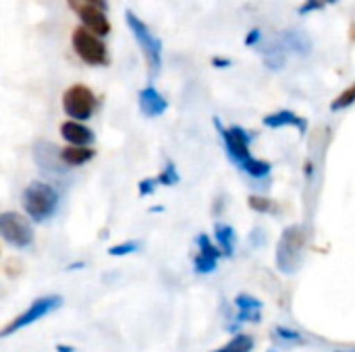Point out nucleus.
Returning a JSON list of instances; mask_svg holds the SVG:
<instances>
[{
    "label": "nucleus",
    "mask_w": 355,
    "mask_h": 352,
    "mask_svg": "<svg viewBox=\"0 0 355 352\" xmlns=\"http://www.w3.org/2000/svg\"><path fill=\"white\" fill-rule=\"evenodd\" d=\"M212 64H214V66H229V64H231V60H227V58H214V60H212Z\"/></svg>",
    "instance_id": "obj_28"
},
{
    "label": "nucleus",
    "mask_w": 355,
    "mask_h": 352,
    "mask_svg": "<svg viewBox=\"0 0 355 352\" xmlns=\"http://www.w3.org/2000/svg\"><path fill=\"white\" fill-rule=\"evenodd\" d=\"M139 251V243L137 241H127V243H121V245H114L108 249V255L110 257H125V255H131Z\"/></svg>",
    "instance_id": "obj_22"
},
{
    "label": "nucleus",
    "mask_w": 355,
    "mask_h": 352,
    "mask_svg": "<svg viewBox=\"0 0 355 352\" xmlns=\"http://www.w3.org/2000/svg\"><path fill=\"white\" fill-rule=\"evenodd\" d=\"M214 124L220 133V139L225 141V149L231 158V162L243 170L245 174H250L252 178H266L272 172V166L266 160H256L250 154V143H252V135L243 129V127H231L225 129L220 124L218 118H214Z\"/></svg>",
    "instance_id": "obj_1"
},
{
    "label": "nucleus",
    "mask_w": 355,
    "mask_h": 352,
    "mask_svg": "<svg viewBox=\"0 0 355 352\" xmlns=\"http://www.w3.org/2000/svg\"><path fill=\"white\" fill-rule=\"evenodd\" d=\"M337 352H354V351H337Z\"/></svg>",
    "instance_id": "obj_33"
},
{
    "label": "nucleus",
    "mask_w": 355,
    "mask_h": 352,
    "mask_svg": "<svg viewBox=\"0 0 355 352\" xmlns=\"http://www.w3.org/2000/svg\"><path fill=\"white\" fill-rule=\"evenodd\" d=\"M306 232L302 226H289L283 230V237L277 247V266L285 274H293L304 261Z\"/></svg>",
    "instance_id": "obj_4"
},
{
    "label": "nucleus",
    "mask_w": 355,
    "mask_h": 352,
    "mask_svg": "<svg viewBox=\"0 0 355 352\" xmlns=\"http://www.w3.org/2000/svg\"><path fill=\"white\" fill-rule=\"evenodd\" d=\"M0 237L17 249H25L33 243V226L31 222L17 212H2L0 214Z\"/></svg>",
    "instance_id": "obj_7"
},
{
    "label": "nucleus",
    "mask_w": 355,
    "mask_h": 352,
    "mask_svg": "<svg viewBox=\"0 0 355 352\" xmlns=\"http://www.w3.org/2000/svg\"><path fill=\"white\" fill-rule=\"evenodd\" d=\"M69 6L77 12L83 27L87 31H92L94 35L100 37V35H106L110 31V21L106 19L102 6H98L89 0H69Z\"/></svg>",
    "instance_id": "obj_9"
},
{
    "label": "nucleus",
    "mask_w": 355,
    "mask_h": 352,
    "mask_svg": "<svg viewBox=\"0 0 355 352\" xmlns=\"http://www.w3.org/2000/svg\"><path fill=\"white\" fill-rule=\"evenodd\" d=\"M355 100V85H349L339 98H335V102L331 104V110L333 112H339V110H345V108H349L352 104H354Z\"/></svg>",
    "instance_id": "obj_21"
},
{
    "label": "nucleus",
    "mask_w": 355,
    "mask_h": 352,
    "mask_svg": "<svg viewBox=\"0 0 355 352\" xmlns=\"http://www.w3.org/2000/svg\"><path fill=\"white\" fill-rule=\"evenodd\" d=\"M71 41H73V48H75L77 56L85 64H89V66H104V64H108L106 46L102 44V39L98 35H94L85 27H77L73 31V39Z\"/></svg>",
    "instance_id": "obj_8"
},
{
    "label": "nucleus",
    "mask_w": 355,
    "mask_h": 352,
    "mask_svg": "<svg viewBox=\"0 0 355 352\" xmlns=\"http://www.w3.org/2000/svg\"><path fill=\"white\" fill-rule=\"evenodd\" d=\"M156 187H158V180H156V178H144V180H139V185H137L141 197L152 195V193L156 191Z\"/></svg>",
    "instance_id": "obj_25"
},
{
    "label": "nucleus",
    "mask_w": 355,
    "mask_h": 352,
    "mask_svg": "<svg viewBox=\"0 0 355 352\" xmlns=\"http://www.w3.org/2000/svg\"><path fill=\"white\" fill-rule=\"evenodd\" d=\"M248 205H250L254 212H258V214H268V212H272V201L266 199V197L252 195V197L248 199Z\"/></svg>",
    "instance_id": "obj_24"
},
{
    "label": "nucleus",
    "mask_w": 355,
    "mask_h": 352,
    "mask_svg": "<svg viewBox=\"0 0 355 352\" xmlns=\"http://www.w3.org/2000/svg\"><path fill=\"white\" fill-rule=\"evenodd\" d=\"M254 351V338L248 336V334H237L229 344L216 349L212 352H252Z\"/></svg>",
    "instance_id": "obj_19"
},
{
    "label": "nucleus",
    "mask_w": 355,
    "mask_h": 352,
    "mask_svg": "<svg viewBox=\"0 0 355 352\" xmlns=\"http://www.w3.org/2000/svg\"><path fill=\"white\" fill-rule=\"evenodd\" d=\"M277 338L283 340V342H293V344H302L304 342V336L297 332V330H291V328H285V326H277Z\"/></svg>",
    "instance_id": "obj_23"
},
{
    "label": "nucleus",
    "mask_w": 355,
    "mask_h": 352,
    "mask_svg": "<svg viewBox=\"0 0 355 352\" xmlns=\"http://www.w3.org/2000/svg\"><path fill=\"white\" fill-rule=\"evenodd\" d=\"M60 305H62V297H58V295H48V297H40V299H35V301L29 305V309H27V311L19 313V315H17L8 326H4V328L0 330V338L12 336V334H17L19 330H23V328H27V326H31V324L40 322V319H42V317H46L48 313L56 311Z\"/></svg>",
    "instance_id": "obj_5"
},
{
    "label": "nucleus",
    "mask_w": 355,
    "mask_h": 352,
    "mask_svg": "<svg viewBox=\"0 0 355 352\" xmlns=\"http://www.w3.org/2000/svg\"><path fill=\"white\" fill-rule=\"evenodd\" d=\"M71 270H81V263H71Z\"/></svg>",
    "instance_id": "obj_31"
},
{
    "label": "nucleus",
    "mask_w": 355,
    "mask_h": 352,
    "mask_svg": "<svg viewBox=\"0 0 355 352\" xmlns=\"http://www.w3.org/2000/svg\"><path fill=\"white\" fill-rule=\"evenodd\" d=\"M125 19H127V27L131 29L135 41L139 44V48L146 56L150 75L156 77L160 73V66H162V44H160V39L150 31V27L133 10H127Z\"/></svg>",
    "instance_id": "obj_3"
},
{
    "label": "nucleus",
    "mask_w": 355,
    "mask_h": 352,
    "mask_svg": "<svg viewBox=\"0 0 355 352\" xmlns=\"http://www.w3.org/2000/svg\"><path fill=\"white\" fill-rule=\"evenodd\" d=\"M56 352H75L73 346H64V344H56Z\"/></svg>",
    "instance_id": "obj_29"
},
{
    "label": "nucleus",
    "mask_w": 355,
    "mask_h": 352,
    "mask_svg": "<svg viewBox=\"0 0 355 352\" xmlns=\"http://www.w3.org/2000/svg\"><path fill=\"white\" fill-rule=\"evenodd\" d=\"M266 352H279V351H277V349H268V351H266Z\"/></svg>",
    "instance_id": "obj_32"
},
{
    "label": "nucleus",
    "mask_w": 355,
    "mask_h": 352,
    "mask_svg": "<svg viewBox=\"0 0 355 352\" xmlns=\"http://www.w3.org/2000/svg\"><path fill=\"white\" fill-rule=\"evenodd\" d=\"M235 305H237V309H239V313H237V324L241 326L243 322H252V324H258L260 319H262V303L256 299V297H252V295H237L235 297Z\"/></svg>",
    "instance_id": "obj_13"
},
{
    "label": "nucleus",
    "mask_w": 355,
    "mask_h": 352,
    "mask_svg": "<svg viewBox=\"0 0 355 352\" xmlns=\"http://www.w3.org/2000/svg\"><path fill=\"white\" fill-rule=\"evenodd\" d=\"M156 180H158V185L173 187V185H177V183L181 180V176H179V172H177V168H175V164H173V162H166L164 170L156 176Z\"/></svg>",
    "instance_id": "obj_20"
},
{
    "label": "nucleus",
    "mask_w": 355,
    "mask_h": 352,
    "mask_svg": "<svg viewBox=\"0 0 355 352\" xmlns=\"http://www.w3.org/2000/svg\"><path fill=\"white\" fill-rule=\"evenodd\" d=\"M324 2H335V0H324Z\"/></svg>",
    "instance_id": "obj_34"
},
{
    "label": "nucleus",
    "mask_w": 355,
    "mask_h": 352,
    "mask_svg": "<svg viewBox=\"0 0 355 352\" xmlns=\"http://www.w3.org/2000/svg\"><path fill=\"white\" fill-rule=\"evenodd\" d=\"M196 243L200 247V251H198V255L193 259L196 272L198 274H212L216 270V266H218V259L223 257L220 251H218V247L212 245V241L206 234H200Z\"/></svg>",
    "instance_id": "obj_10"
},
{
    "label": "nucleus",
    "mask_w": 355,
    "mask_h": 352,
    "mask_svg": "<svg viewBox=\"0 0 355 352\" xmlns=\"http://www.w3.org/2000/svg\"><path fill=\"white\" fill-rule=\"evenodd\" d=\"M260 37H262L260 29H252V31H250V35L245 37V46H256V44L260 41Z\"/></svg>",
    "instance_id": "obj_27"
},
{
    "label": "nucleus",
    "mask_w": 355,
    "mask_h": 352,
    "mask_svg": "<svg viewBox=\"0 0 355 352\" xmlns=\"http://www.w3.org/2000/svg\"><path fill=\"white\" fill-rule=\"evenodd\" d=\"M214 232H216V241H218L220 255L233 257V253H235V241H237V234H235L233 226H229V224H216Z\"/></svg>",
    "instance_id": "obj_16"
},
{
    "label": "nucleus",
    "mask_w": 355,
    "mask_h": 352,
    "mask_svg": "<svg viewBox=\"0 0 355 352\" xmlns=\"http://www.w3.org/2000/svg\"><path fill=\"white\" fill-rule=\"evenodd\" d=\"M262 56H264L266 66L270 68H283L285 64V48L281 44H270L268 48L262 50Z\"/></svg>",
    "instance_id": "obj_18"
},
{
    "label": "nucleus",
    "mask_w": 355,
    "mask_h": 352,
    "mask_svg": "<svg viewBox=\"0 0 355 352\" xmlns=\"http://www.w3.org/2000/svg\"><path fill=\"white\" fill-rule=\"evenodd\" d=\"M94 156H96V151H94L92 147H73V145H69V147L60 149V160H62V164L69 166V168L83 166V164H87Z\"/></svg>",
    "instance_id": "obj_15"
},
{
    "label": "nucleus",
    "mask_w": 355,
    "mask_h": 352,
    "mask_svg": "<svg viewBox=\"0 0 355 352\" xmlns=\"http://www.w3.org/2000/svg\"><path fill=\"white\" fill-rule=\"evenodd\" d=\"M60 135L62 139L73 145V147H87L89 143H94V133L92 129H87L85 124L81 122H75V120H67L60 124Z\"/></svg>",
    "instance_id": "obj_12"
},
{
    "label": "nucleus",
    "mask_w": 355,
    "mask_h": 352,
    "mask_svg": "<svg viewBox=\"0 0 355 352\" xmlns=\"http://www.w3.org/2000/svg\"><path fill=\"white\" fill-rule=\"evenodd\" d=\"M96 106H98V100H96L94 91L81 83L71 85L62 95V110L75 122L92 118V114L96 112Z\"/></svg>",
    "instance_id": "obj_6"
},
{
    "label": "nucleus",
    "mask_w": 355,
    "mask_h": 352,
    "mask_svg": "<svg viewBox=\"0 0 355 352\" xmlns=\"http://www.w3.org/2000/svg\"><path fill=\"white\" fill-rule=\"evenodd\" d=\"M324 4H327L324 0H308V2H304V4H302L300 12H302V15H306V12H312V10H320Z\"/></svg>",
    "instance_id": "obj_26"
},
{
    "label": "nucleus",
    "mask_w": 355,
    "mask_h": 352,
    "mask_svg": "<svg viewBox=\"0 0 355 352\" xmlns=\"http://www.w3.org/2000/svg\"><path fill=\"white\" fill-rule=\"evenodd\" d=\"M89 2H94V4H98V6H102V8H104V0H89Z\"/></svg>",
    "instance_id": "obj_30"
},
{
    "label": "nucleus",
    "mask_w": 355,
    "mask_h": 352,
    "mask_svg": "<svg viewBox=\"0 0 355 352\" xmlns=\"http://www.w3.org/2000/svg\"><path fill=\"white\" fill-rule=\"evenodd\" d=\"M137 104H139L141 114L148 116V118H156V116L164 114L166 108H168V102L164 100V95L156 87H152V85L144 87L137 93Z\"/></svg>",
    "instance_id": "obj_11"
},
{
    "label": "nucleus",
    "mask_w": 355,
    "mask_h": 352,
    "mask_svg": "<svg viewBox=\"0 0 355 352\" xmlns=\"http://www.w3.org/2000/svg\"><path fill=\"white\" fill-rule=\"evenodd\" d=\"M21 201H23L25 214L33 222H44V220L52 218V214L56 212L58 193H56V189L52 185L42 183V180H33L23 189Z\"/></svg>",
    "instance_id": "obj_2"
},
{
    "label": "nucleus",
    "mask_w": 355,
    "mask_h": 352,
    "mask_svg": "<svg viewBox=\"0 0 355 352\" xmlns=\"http://www.w3.org/2000/svg\"><path fill=\"white\" fill-rule=\"evenodd\" d=\"M285 44H281L283 48H289L291 52H297V54H308L312 44H310V37L302 31H287L283 35Z\"/></svg>",
    "instance_id": "obj_17"
},
{
    "label": "nucleus",
    "mask_w": 355,
    "mask_h": 352,
    "mask_svg": "<svg viewBox=\"0 0 355 352\" xmlns=\"http://www.w3.org/2000/svg\"><path fill=\"white\" fill-rule=\"evenodd\" d=\"M262 122H264V127H268V129L297 127L300 133H306V131H308V120L302 118V116H297V114L291 112V110H279V112H275V114H268V116H264Z\"/></svg>",
    "instance_id": "obj_14"
}]
</instances>
